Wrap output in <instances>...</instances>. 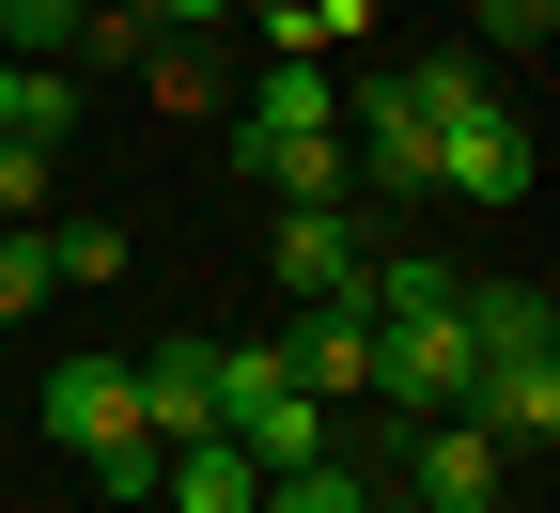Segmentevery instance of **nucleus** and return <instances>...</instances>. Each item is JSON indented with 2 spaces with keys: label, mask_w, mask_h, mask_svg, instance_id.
Segmentation results:
<instances>
[{
  "label": "nucleus",
  "mask_w": 560,
  "mask_h": 513,
  "mask_svg": "<svg viewBox=\"0 0 560 513\" xmlns=\"http://www.w3.org/2000/svg\"><path fill=\"white\" fill-rule=\"evenodd\" d=\"M202 435L249 452L265 482H280V467H327V405L280 374V342H219V420H202Z\"/></svg>",
  "instance_id": "nucleus-1"
},
{
  "label": "nucleus",
  "mask_w": 560,
  "mask_h": 513,
  "mask_svg": "<svg viewBox=\"0 0 560 513\" xmlns=\"http://www.w3.org/2000/svg\"><path fill=\"white\" fill-rule=\"evenodd\" d=\"M467 374H482L467 312H405V327H374V389H389V420H452Z\"/></svg>",
  "instance_id": "nucleus-2"
},
{
  "label": "nucleus",
  "mask_w": 560,
  "mask_h": 513,
  "mask_svg": "<svg viewBox=\"0 0 560 513\" xmlns=\"http://www.w3.org/2000/svg\"><path fill=\"white\" fill-rule=\"evenodd\" d=\"M359 265H374V234H359V218H342V202H280V234H265V280H280V296H296V312H327V296H359Z\"/></svg>",
  "instance_id": "nucleus-3"
},
{
  "label": "nucleus",
  "mask_w": 560,
  "mask_h": 513,
  "mask_svg": "<svg viewBox=\"0 0 560 513\" xmlns=\"http://www.w3.org/2000/svg\"><path fill=\"white\" fill-rule=\"evenodd\" d=\"M405 498H420V513H499V498H514V452L467 435V420H405Z\"/></svg>",
  "instance_id": "nucleus-4"
},
{
  "label": "nucleus",
  "mask_w": 560,
  "mask_h": 513,
  "mask_svg": "<svg viewBox=\"0 0 560 513\" xmlns=\"http://www.w3.org/2000/svg\"><path fill=\"white\" fill-rule=\"evenodd\" d=\"M32 420L62 435V452H125L140 435V358H62V374L32 389Z\"/></svg>",
  "instance_id": "nucleus-5"
},
{
  "label": "nucleus",
  "mask_w": 560,
  "mask_h": 513,
  "mask_svg": "<svg viewBox=\"0 0 560 513\" xmlns=\"http://www.w3.org/2000/svg\"><path fill=\"white\" fill-rule=\"evenodd\" d=\"M452 420H467V435H499V452H545V435H560V358H482Z\"/></svg>",
  "instance_id": "nucleus-6"
},
{
  "label": "nucleus",
  "mask_w": 560,
  "mask_h": 513,
  "mask_svg": "<svg viewBox=\"0 0 560 513\" xmlns=\"http://www.w3.org/2000/svg\"><path fill=\"white\" fill-rule=\"evenodd\" d=\"M436 187H452V202H529V125H514V109L436 125Z\"/></svg>",
  "instance_id": "nucleus-7"
},
{
  "label": "nucleus",
  "mask_w": 560,
  "mask_h": 513,
  "mask_svg": "<svg viewBox=\"0 0 560 513\" xmlns=\"http://www.w3.org/2000/svg\"><path fill=\"white\" fill-rule=\"evenodd\" d=\"M280 374H296L312 405H327V389H374V312H359V296L296 312V327H280Z\"/></svg>",
  "instance_id": "nucleus-8"
},
{
  "label": "nucleus",
  "mask_w": 560,
  "mask_h": 513,
  "mask_svg": "<svg viewBox=\"0 0 560 513\" xmlns=\"http://www.w3.org/2000/svg\"><path fill=\"white\" fill-rule=\"evenodd\" d=\"M359 172H374L389 202H420V187H436V125L405 109V79H374V94H359Z\"/></svg>",
  "instance_id": "nucleus-9"
},
{
  "label": "nucleus",
  "mask_w": 560,
  "mask_h": 513,
  "mask_svg": "<svg viewBox=\"0 0 560 513\" xmlns=\"http://www.w3.org/2000/svg\"><path fill=\"white\" fill-rule=\"evenodd\" d=\"M452 312L482 358H560V312H545V280H452Z\"/></svg>",
  "instance_id": "nucleus-10"
},
{
  "label": "nucleus",
  "mask_w": 560,
  "mask_h": 513,
  "mask_svg": "<svg viewBox=\"0 0 560 513\" xmlns=\"http://www.w3.org/2000/svg\"><path fill=\"white\" fill-rule=\"evenodd\" d=\"M156 498H172V513H249V498H265V467H249V452H219V435H156Z\"/></svg>",
  "instance_id": "nucleus-11"
},
{
  "label": "nucleus",
  "mask_w": 560,
  "mask_h": 513,
  "mask_svg": "<svg viewBox=\"0 0 560 513\" xmlns=\"http://www.w3.org/2000/svg\"><path fill=\"white\" fill-rule=\"evenodd\" d=\"M219 420V342H156L140 358V435H202Z\"/></svg>",
  "instance_id": "nucleus-12"
},
{
  "label": "nucleus",
  "mask_w": 560,
  "mask_h": 513,
  "mask_svg": "<svg viewBox=\"0 0 560 513\" xmlns=\"http://www.w3.org/2000/svg\"><path fill=\"white\" fill-rule=\"evenodd\" d=\"M327 125H342L327 62H265V94H249V125H234V140H327Z\"/></svg>",
  "instance_id": "nucleus-13"
},
{
  "label": "nucleus",
  "mask_w": 560,
  "mask_h": 513,
  "mask_svg": "<svg viewBox=\"0 0 560 513\" xmlns=\"http://www.w3.org/2000/svg\"><path fill=\"white\" fill-rule=\"evenodd\" d=\"M62 125H79V79H62V62H16V47H0V140H47V156H62Z\"/></svg>",
  "instance_id": "nucleus-14"
},
{
  "label": "nucleus",
  "mask_w": 560,
  "mask_h": 513,
  "mask_svg": "<svg viewBox=\"0 0 560 513\" xmlns=\"http://www.w3.org/2000/svg\"><path fill=\"white\" fill-rule=\"evenodd\" d=\"M249 156V187H280V202H342V140H234Z\"/></svg>",
  "instance_id": "nucleus-15"
},
{
  "label": "nucleus",
  "mask_w": 560,
  "mask_h": 513,
  "mask_svg": "<svg viewBox=\"0 0 560 513\" xmlns=\"http://www.w3.org/2000/svg\"><path fill=\"white\" fill-rule=\"evenodd\" d=\"M405 109L420 125H467V109H499V79H482L467 47H436V62H405Z\"/></svg>",
  "instance_id": "nucleus-16"
},
{
  "label": "nucleus",
  "mask_w": 560,
  "mask_h": 513,
  "mask_svg": "<svg viewBox=\"0 0 560 513\" xmlns=\"http://www.w3.org/2000/svg\"><path fill=\"white\" fill-rule=\"evenodd\" d=\"M249 513H374V482H359V467H280Z\"/></svg>",
  "instance_id": "nucleus-17"
},
{
  "label": "nucleus",
  "mask_w": 560,
  "mask_h": 513,
  "mask_svg": "<svg viewBox=\"0 0 560 513\" xmlns=\"http://www.w3.org/2000/svg\"><path fill=\"white\" fill-rule=\"evenodd\" d=\"M32 296H62V280H47V234L0 218V327H32Z\"/></svg>",
  "instance_id": "nucleus-18"
},
{
  "label": "nucleus",
  "mask_w": 560,
  "mask_h": 513,
  "mask_svg": "<svg viewBox=\"0 0 560 513\" xmlns=\"http://www.w3.org/2000/svg\"><path fill=\"white\" fill-rule=\"evenodd\" d=\"M79 16H94V0H0V32H16V62H62V47H79Z\"/></svg>",
  "instance_id": "nucleus-19"
},
{
  "label": "nucleus",
  "mask_w": 560,
  "mask_h": 513,
  "mask_svg": "<svg viewBox=\"0 0 560 513\" xmlns=\"http://www.w3.org/2000/svg\"><path fill=\"white\" fill-rule=\"evenodd\" d=\"M47 280H125V234H109V218H79V234H47Z\"/></svg>",
  "instance_id": "nucleus-20"
},
{
  "label": "nucleus",
  "mask_w": 560,
  "mask_h": 513,
  "mask_svg": "<svg viewBox=\"0 0 560 513\" xmlns=\"http://www.w3.org/2000/svg\"><path fill=\"white\" fill-rule=\"evenodd\" d=\"M467 16H482V47H545V32H560V0H467Z\"/></svg>",
  "instance_id": "nucleus-21"
},
{
  "label": "nucleus",
  "mask_w": 560,
  "mask_h": 513,
  "mask_svg": "<svg viewBox=\"0 0 560 513\" xmlns=\"http://www.w3.org/2000/svg\"><path fill=\"white\" fill-rule=\"evenodd\" d=\"M47 202V140H0V218H32Z\"/></svg>",
  "instance_id": "nucleus-22"
},
{
  "label": "nucleus",
  "mask_w": 560,
  "mask_h": 513,
  "mask_svg": "<svg viewBox=\"0 0 560 513\" xmlns=\"http://www.w3.org/2000/svg\"><path fill=\"white\" fill-rule=\"evenodd\" d=\"M156 32H219V16H249V0H140Z\"/></svg>",
  "instance_id": "nucleus-23"
},
{
  "label": "nucleus",
  "mask_w": 560,
  "mask_h": 513,
  "mask_svg": "<svg viewBox=\"0 0 560 513\" xmlns=\"http://www.w3.org/2000/svg\"><path fill=\"white\" fill-rule=\"evenodd\" d=\"M374 513H420V498H374Z\"/></svg>",
  "instance_id": "nucleus-24"
}]
</instances>
